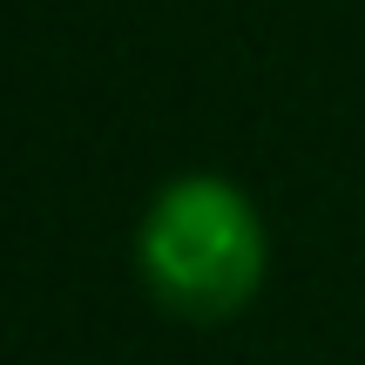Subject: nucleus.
<instances>
[{
	"mask_svg": "<svg viewBox=\"0 0 365 365\" xmlns=\"http://www.w3.org/2000/svg\"><path fill=\"white\" fill-rule=\"evenodd\" d=\"M149 298L182 325L237 318L264 284V223L223 176H176L156 190L135 230Z\"/></svg>",
	"mask_w": 365,
	"mask_h": 365,
	"instance_id": "1",
	"label": "nucleus"
}]
</instances>
